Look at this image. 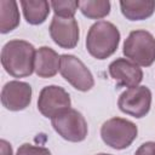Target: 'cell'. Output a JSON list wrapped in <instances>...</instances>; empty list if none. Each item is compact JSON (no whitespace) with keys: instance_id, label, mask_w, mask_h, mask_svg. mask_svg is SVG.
<instances>
[{"instance_id":"8fae6325","label":"cell","mask_w":155,"mask_h":155,"mask_svg":"<svg viewBox=\"0 0 155 155\" xmlns=\"http://www.w3.org/2000/svg\"><path fill=\"white\" fill-rule=\"evenodd\" d=\"M109 74L119 87H136L143 80L142 69L130 59L117 58L109 64Z\"/></svg>"},{"instance_id":"30bf717a","label":"cell","mask_w":155,"mask_h":155,"mask_svg":"<svg viewBox=\"0 0 155 155\" xmlns=\"http://www.w3.org/2000/svg\"><path fill=\"white\" fill-rule=\"evenodd\" d=\"M31 101V87L23 81H8L1 90V103L11 111L25 109Z\"/></svg>"},{"instance_id":"5bb4252c","label":"cell","mask_w":155,"mask_h":155,"mask_svg":"<svg viewBox=\"0 0 155 155\" xmlns=\"http://www.w3.org/2000/svg\"><path fill=\"white\" fill-rule=\"evenodd\" d=\"M21 6L25 21L29 24L38 25L45 22L50 13V2L46 0H22Z\"/></svg>"},{"instance_id":"ac0fdd59","label":"cell","mask_w":155,"mask_h":155,"mask_svg":"<svg viewBox=\"0 0 155 155\" xmlns=\"http://www.w3.org/2000/svg\"><path fill=\"white\" fill-rule=\"evenodd\" d=\"M16 155H51V153L45 147H38L29 143H24L18 148Z\"/></svg>"},{"instance_id":"2e32d148","label":"cell","mask_w":155,"mask_h":155,"mask_svg":"<svg viewBox=\"0 0 155 155\" xmlns=\"http://www.w3.org/2000/svg\"><path fill=\"white\" fill-rule=\"evenodd\" d=\"M79 8L87 18L99 19L109 15L110 2L108 0H85L79 1Z\"/></svg>"},{"instance_id":"9c48e42d","label":"cell","mask_w":155,"mask_h":155,"mask_svg":"<svg viewBox=\"0 0 155 155\" xmlns=\"http://www.w3.org/2000/svg\"><path fill=\"white\" fill-rule=\"evenodd\" d=\"M51 39L63 48H74L79 41V25L74 17L53 16L50 24Z\"/></svg>"},{"instance_id":"d6986e66","label":"cell","mask_w":155,"mask_h":155,"mask_svg":"<svg viewBox=\"0 0 155 155\" xmlns=\"http://www.w3.org/2000/svg\"><path fill=\"white\" fill-rule=\"evenodd\" d=\"M134 155H155V142L143 143L134 153Z\"/></svg>"},{"instance_id":"7a4b0ae2","label":"cell","mask_w":155,"mask_h":155,"mask_svg":"<svg viewBox=\"0 0 155 155\" xmlns=\"http://www.w3.org/2000/svg\"><path fill=\"white\" fill-rule=\"evenodd\" d=\"M119 42V29L108 21H99L92 24L87 33L86 48L92 57L105 59L116 51Z\"/></svg>"},{"instance_id":"52a82bcc","label":"cell","mask_w":155,"mask_h":155,"mask_svg":"<svg viewBox=\"0 0 155 155\" xmlns=\"http://www.w3.org/2000/svg\"><path fill=\"white\" fill-rule=\"evenodd\" d=\"M151 92L147 86H136L124 91L117 101L119 109L133 117L140 119L150 110Z\"/></svg>"},{"instance_id":"7c38bea8","label":"cell","mask_w":155,"mask_h":155,"mask_svg":"<svg viewBox=\"0 0 155 155\" xmlns=\"http://www.w3.org/2000/svg\"><path fill=\"white\" fill-rule=\"evenodd\" d=\"M59 63L61 56H58V53L53 48L42 46L36 51L34 70L40 78H52L59 70Z\"/></svg>"},{"instance_id":"3957f363","label":"cell","mask_w":155,"mask_h":155,"mask_svg":"<svg viewBox=\"0 0 155 155\" xmlns=\"http://www.w3.org/2000/svg\"><path fill=\"white\" fill-rule=\"evenodd\" d=\"M124 54L142 67L155 62V38L147 30H133L124 42Z\"/></svg>"},{"instance_id":"9a60e30c","label":"cell","mask_w":155,"mask_h":155,"mask_svg":"<svg viewBox=\"0 0 155 155\" xmlns=\"http://www.w3.org/2000/svg\"><path fill=\"white\" fill-rule=\"evenodd\" d=\"M19 24V11L15 0H0V31L6 34Z\"/></svg>"},{"instance_id":"e0dca14e","label":"cell","mask_w":155,"mask_h":155,"mask_svg":"<svg viewBox=\"0 0 155 155\" xmlns=\"http://www.w3.org/2000/svg\"><path fill=\"white\" fill-rule=\"evenodd\" d=\"M52 10L54 11L56 16L59 17H65L70 18L74 17L78 7H79V1H73V0H65V1H51L50 2Z\"/></svg>"},{"instance_id":"44dd1931","label":"cell","mask_w":155,"mask_h":155,"mask_svg":"<svg viewBox=\"0 0 155 155\" xmlns=\"http://www.w3.org/2000/svg\"><path fill=\"white\" fill-rule=\"evenodd\" d=\"M97 155H110V154H104V153H101V154H97Z\"/></svg>"},{"instance_id":"4fadbf2b","label":"cell","mask_w":155,"mask_h":155,"mask_svg":"<svg viewBox=\"0 0 155 155\" xmlns=\"http://www.w3.org/2000/svg\"><path fill=\"white\" fill-rule=\"evenodd\" d=\"M122 15L130 21H140L150 17L155 11L153 0H126L120 1Z\"/></svg>"},{"instance_id":"ffe728a7","label":"cell","mask_w":155,"mask_h":155,"mask_svg":"<svg viewBox=\"0 0 155 155\" xmlns=\"http://www.w3.org/2000/svg\"><path fill=\"white\" fill-rule=\"evenodd\" d=\"M1 144V155H12V148H11V144H8L6 140H1L0 142Z\"/></svg>"},{"instance_id":"ba28073f","label":"cell","mask_w":155,"mask_h":155,"mask_svg":"<svg viewBox=\"0 0 155 155\" xmlns=\"http://www.w3.org/2000/svg\"><path fill=\"white\" fill-rule=\"evenodd\" d=\"M71 101L69 93L56 85L46 86L40 91L38 98V109L46 117H53L61 111L70 108Z\"/></svg>"},{"instance_id":"5b68a950","label":"cell","mask_w":155,"mask_h":155,"mask_svg":"<svg viewBox=\"0 0 155 155\" xmlns=\"http://www.w3.org/2000/svg\"><path fill=\"white\" fill-rule=\"evenodd\" d=\"M54 131L65 140L82 142L87 136V122L81 113L68 108L51 119Z\"/></svg>"},{"instance_id":"277c9868","label":"cell","mask_w":155,"mask_h":155,"mask_svg":"<svg viewBox=\"0 0 155 155\" xmlns=\"http://www.w3.org/2000/svg\"><path fill=\"white\" fill-rule=\"evenodd\" d=\"M137 126L122 117L109 119L101 127V137L103 142L116 150L130 147L137 138Z\"/></svg>"},{"instance_id":"8992f818","label":"cell","mask_w":155,"mask_h":155,"mask_svg":"<svg viewBox=\"0 0 155 155\" xmlns=\"http://www.w3.org/2000/svg\"><path fill=\"white\" fill-rule=\"evenodd\" d=\"M61 75L76 90L86 92L94 85V79L88 68L73 54H62L59 63Z\"/></svg>"},{"instance_id":"6da1fadb","label":"cell","mask_w":155,"mask_h":155,"mask_svg":"<svg viewBox=\"0 0 155 155\" xmlns=\"http://www.w3.org/2000/svg\"><path fill=\"white\" fill-rule=\"evenodd\" d=\"M35 47L25 40H11L1 50V64L13 78H25L33 74L35 65Z\"/></svg>"}]
</instances>
